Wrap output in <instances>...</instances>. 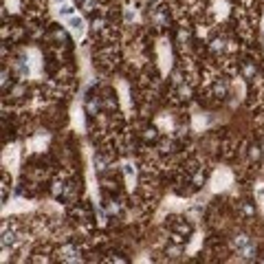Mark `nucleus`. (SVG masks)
<instances>
[{"label":"nucleus","instance_id":"obj_1","mask_svg":"<svg viewBox=\"0 0 264 264\" xmlns=\"http://www.w3.org/2000/svg\"><path fill=\"white\" fill-rule=\"evenodd\" d=\"M68 26L73 29V33H77V35L84 33V22L79 20V18H71V20H68Z\"/></svg>","mask_w":264,"mask_h":264},{"label":"nucleus","instance_id":"obj_2","mask_svg":"<svg viewBox=\"0 0 264 264\" xmlns=\"http://www.w3.org/2000/svg\"><path fill=\"white\" fill-rule=\"evenodd\" d=\"M57 2H64V0H57Z\"/></svg>","mask_w":264,"mask_h":264}]
</instances>
